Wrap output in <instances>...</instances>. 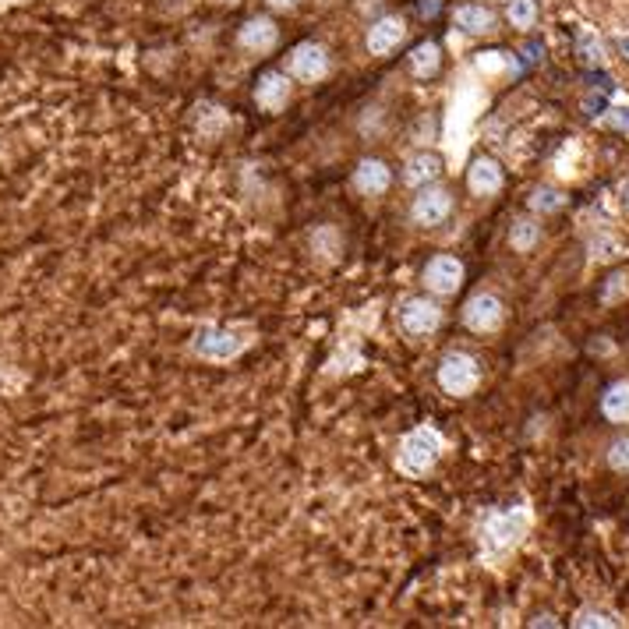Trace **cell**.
<instances>
[{
	"instance_id": "cell-3",
	"label": "cell",
	"mask_w": 629,
	"mask_h": 629,
	"mask_svg": "<svg viewBox=\"0 0 629 629\" xmlns=\"http://www.w3.org/2000/svg\"><path fill=\"white\" fill-rule=\"evenodd\" d=\"M485 103L481 88L477 85H460L457 96H453V106H449V127H446V145H449V156L463 160V149H467V131H470V117L477 114V106Z\"/></svg>"
},
{
	"instance_id": "cell-15",
	"label": "cell",
	"mask_w": 629,
	"mask_h": 629,
	"mask_svg": "<svg viewBox=\"0 0 629 629\" xmlns=\"http://www.w3.org/2000/svg\"><path fill=\"white\" fill-rule=\"evenodd\" d=\"M389 184H393V173H389V167H385L382 160H361L357 170H354V188H357L361 195H368V199L385 195Z\"/></svg>"
},
{
	"instance_id": "cell-31",
	"label": "cell",
	"mask_w": 629,
	"mask_h": 629,
	"mask_svg": "<svg viewBox=\"0 0 629 629\" xmlns=\"http://www.w3.org/2000/svg\"><path fill=\"white\" fill-rule=\"evenodd\" d=\"M619 191H623V206H626V209H629V180H626V184H623V188H619Z\"/></svg>"
},
{
	"instance_id": "cell-16",
	"label": "cell",
	"mask_w": 629,
	"mask_h": 629,
	"mask_svg": "<svg viewBox=\"0 0 629 629\" xmlns=\"http://www.w3.org/2000/svg\"><path fill=\"white\" fill-rule=\"evenodd\" d=\"M453 25L467 36H488V32H495V11L481 7V4H460L453 11Z\"/></svg>"
},
{
	"instance_id": "cell-14",
	"label": "cell",
	"mask_w": 629,
	"mask_h": 629,
	"mask_svg": "<svg viewBox=\"0 0 629 629\" xmlns=\"http://www.w3.org/2000/svg\"><path fill=\"white\" fill-rule=\"evenodd\" d=\"M276 42H280V29H276V22L265 18V14L248 18V22L241 25V32H237V46L248 50V53H269Z\"/></svg>"
},
{
	"instance_id": "cell-26",
	"label": "cell",
	"mask_w": 629,
	"mask_h": 629,
	"mask_svg": "<svg viewBox=\"0 0 629 629\" xmlns=\"http://www.w3.org/2000/svg\"><path fill=\"white\" fill-rule=\"evenodd\" d=\"M580 57H584L587 64H601V60H605V46H601V40H597L590 29H580Z\"/></svg>"
},
{
	"instance_id": "cell-29",
	"label": "cell",
	"mask_w": 629,
	"mask_h": 629,
	"mask_svg": "<svg viewBox=\"0 0 629 629\" xmlns=\"http://www.w3.org/2000/svg\"><path fill=\"white\" fill-rule=\"evenodd\" d=\"M605 121L615 127V131H626L629 134V103H615V106H608V117H605Z\"/></svg>"
},
{
	"instance_id": "cell-1",
	"label": "cell",
	"mask_w": 629,
	"mask_h": 629,
	"mask_svg": "<svg viewBox=\"0 0 629 629\" xmlns=\"http://www.w3.org/2000/svg\"><path fill=\"white\" fill-rule=\"evenodd\" d=\"M531 531V509L527 505H513V509H499V513H488L477 527V541L485 559H503L505 551L520 545Z\"/></svg>"
},
{
	"instance_id": "cell-30",
	"label": "cell",
	"mask_w": 629,
	"mask_h": 629,
	"mask_svg": "<svg viewBox=\"0 0 629 629\" xmlns=\"http://www.w3.org/2000/svg\"><path fill=\"white\" fill-rule=\"evenodd\" d=\"M269 7L273 11H291V7H297V0H269Z\"/></svg>"
},
{
	"instance_id": "cell-17",
	"label": "cell",
	"mask_w": 629,
	"mask_h": 629,
	"mask_svg": "<svg viewBox=\"0 0 629 629\" xmlns=\"http://www.w3.org/2000/svg\"><path fill=\"white\" fill-rule=\"evenodd\" d=\"M601 414L612 424H629V382H612L601 396Z\"/></svg>"
},
{
	"instance_id": "cell-9",
	"label": "cell",
	"mask_w": 629,
	"mask_h": 629,
	"mask_svg": "<svg viewBox=\"0 0 629 629\" xmlns=\"http://www.w3.org/2000/svg\"><path fill=\"white\" fill-rule=\"evenodd\" d=\"M449 212H453V195H449L446 188H439V184H424L418 195H414L411 219H414L418 227H428V230H431V227L446 223Z\"/></svg>"
},
{
	"instance_id": "cell-10",
	"label": "cell",
	"mask_w": 629,
	"mask_h": 629,
	"mask_svg": "<svg viewBox=\"0 0 629 629\" xmlns=\"http://www.w3.org/2000/svg\"><path fill=\"white\" fill-rule=\"evenodd\" d=\"M442 326V308L431 297H411L400 308V329L407 336H431Z\"/></svg>"
},
{
	"instance_id": "cell-19",
	"label": "cell",
	"mask_w": 629,
	"mask_h": 629,
	"mask_svg": "<svg viewBox=\"0 0 629 629\" xmlns=\"http://www.w3.org/2000/svg\"><path fill=\"white\" fill-rule=\"evenodd\" d=\"M538 241H541V223H538V219L520 216V219L509 227V245H513V252H534Z\"/></svg>"
},
{
	"instance_id": "cell-2",
	"label": "cell",
	"mask_w": 629,
	"mask_h": 629,
	"mask_svg": "<svg viewBox=\"0 0 629 629\" xmlns=\"http://www.w3.org/2000/svg\"><path fill=\"white\" fill-rule=\"evenodd\" d=\"M442 449H446L442 431L435 424H418L400 439L396 467H400L403 477H424L428 470H435V463L442 460Z\"/></svg>"
},
{
	"instance_id": "cell-21",
	"label": "cell",
	"mask_w": 629,
	"mask_h": 629,
	"mask_svg": "<svg viewBox=\"0 0 629 629\" xmlns=\"http://www.w3.org/2000/svg\"><path fill=\"white\" fill-rule=\"evenodd\" d=\"M505 18H509V25L520 29V32L534 29V25H538V0H509Z\"/></svg>"
},
{
	"instance_id": "cell-32",
	"label": "cell",
	"mask_w": 629,
	"mask_h": 629,
	"mask_svg": "<svg viewBox=\"0 0 629 629\" xmlns=\"http://www.w3.org/2000/svg\"><path fill=\"white\" fill-rule=\"evenodd\" d=\"M619 46L626 50V57H629V40H626V36H619Z\"/></svg>"
},
{
	"instance_id": "cell-18",
	"label": "cell",
	"mask_w": 629,
	"mask_h": 629,
	"mask_svg": "<svg viewBox=\"0 0 629 629\" xmlns=\"http://www.w3.org/2000/svg\"><path fill=\"white\" fill-rule=\"evenodd\" d=\"M439 170H442V160H439L435 153H418V156L407 160L403 180H407L411 188H424V184H431V180L439 177Z\"/></svg>"
},
{
	"instance_id": "cell-12",
	"label": "cell",
	"mask_w": 629,
	"mask_h": 629,
	"mask_svg": "<svg viewBox=\"0 0 629 629\" xmlns=\"http://www.w3.org/2000/svg\"><path fill=\"white\" fill-rule=\"evenodd\" d=\"M254 103L265 114H280L291 103V75L287 71H265L254 85Z\"/></svg>"
},
{
	"instance_id": "cell-33",
	"label": "cell",
	"mask_w": 629,
	"mask_h": 629,
	"mask_svg": "<svg viewBox=\"0 0 629 629\" xmlns=\"http://www.w3.org/2000/svg\"><path fill=\"white\" fill-rule=\"evenodd\" d=\"M219 4H241V0H219Z\"/></svg>"
},
{
	"instance_id": "cell-24",
	"label": "cell",
	"mask_w": 629,
	"mask_h": 629,
	"mask_svg": "<svg viewBox=\"0 0 629 629\" xmlns=\"http://www.w3.org/2000/svg\"><path fill=\"white\" fill-rule=\"evenodd\" d=\"M573 626H580V629H587V626L615 629V626H619V619H615V615H608V612H601V608H580V612H577V619H573Z\"/></svg>"
},
{
	"instance_id": "cell-13",
	"label": "cell",
	"mask_w": 629,
	"mask_h": 629,
	"mask_svg": "<svg viewBox=\"0 0 629 629\" xmlns=\"http://www.w3.org/2000/svg\"><path fill=\"white\" fill-rule=\"evenodd\" d=\"M407 40V22L403 18H396V14H385V18H378L375 25L368 29V53L372 57H389L400 42Z\"/></svg>"
},
{
	"instance_id": "cell-25",
	"label": "cell",
	"mask_w": 629,
	"mask_h": 629,
	"mask_svg": "<svg viewBox=\"0 0 629 629\" xmlns=\"http://www.w3.org/2000/svg\"><path fill=\"white\" fill-rule=\"evenodd\" d=\"M619 254H623V245L612 234H601V237L590 241V258H597V262H608V258H619Z\"/></svg>"
},
{
	"instance_id": "cell-22",
	"label": "cell",
	"mask_w": 629,
	"mask_h": 629,
	"mask_svg": "<svg viewBox=\"0 0 629 629\" xmlns=\"http://www.w3.org/2000/svg\"><path fill=\"white\" fill-rule=\"evenodd\" d=\"M474 68H477L481 75H505V71H513L516 64H513V57H509L505 50H488V53H477Z\"/></svg>"
},
{
	"instance_id": "cell-8",
	"label": "cell",
	"mask_w": 629,
	"mask_h": 629,
	"mask_svg": "<svg viewBox=\"0 0 629 629\" xmlns=\"http://www.w3.org/2000/svg\"><path fill=\"white\" fill-rule=\"evenodd\" d=\"M421 280H424L428 294L453 297L463 287V262L457 254H435V258H428Z\"/></svg>"
},
{
	"instance_id": "cell-28",
	"label": "cell",
	"mask_w": 629,
	"mask_h": 629,
	"mask_svg": "<svg viewBox=\"0 0 629 629\" xmlns=\"http://www.w3.org/2000/svg\"><path fill=\"white\" fill-rule=\"evenodd\" d=\"M629 294V276L626 273H615V276H608V283H605V291H601V301L605 304H615L619 297Z\"/></svg>"
},
{
	"instance_id": "cell-27",
	"label": "cell",
	"mask_w": 629,
	"mask_h": 629,
	"mask_svg": "<svg viewBox=\"0 0 629 629\" xmlns=\"http://www.w3.org/2000/svg\"><path fill=\"white\" fill-rule=\"evenodd\" d=\"M608 467L619 470V474H629V435L615 439V442L608 446Z\"/></svg>"
},
{
	"instance_id": "cell-11",
	"label": "cell",
	"mask_w": 629,
	"mask_h": 629,
	"mask_svg": "<svg viewBox=\"0 0 629 629\" xmlns=\"http://www.w3.org/2000/svg\"><path fill=\"white\" fill-rule=\"evenodd\" d=\"M503 184H505V173L499 167V160H492V156H477L467 167V188H470L474 199H492V195L503 191Z\"/></svg>"
},
{
	"instance_id": "cell-4",
	"label": "cell",
	"mask_w": 629,
	"mask_h": 629,
	"mask_svg": "<svg viewBox=\"0 0 629 629\" xmlns=\"http://www.w3.org/2000/svg\"><path fill=\"white\" fill-rule=\"evenodd\" d=\"M195 354L202 361H212V365H223V361H234L248 350V336L237 333V329H223V326H202L195 333Z\"/></svg>"
},
{
	"instance_id": "cell-5",
	"label": "cell",
	"mask_w": 629,
	"mask_h": 629,
	"mask_svg": "<svg viewBox=\"0 0 629 629\" xmlns=\"http://www.w3.org/2000/svg\"><path fill=\"white\" fill-rule=\"evenodd\" d=\"M439 389L449 393V396H470L477 385H481V368L470 354L463 350H449L442 361H439Z\"/></svg>"
},
{
	"instance_id": "cell-34",
	"label": "cell",
	"mask_w": 629,
	"mask_h": 629,
	"mask_svg": "<svg viewBox=\"0 0 629 629\" xmlns=\"http://www.w3.org/2000/svg\"><path fill=\"white\" fill-rule=\"evenodd\" d=\"M7 4H14V0H0V7H7Z\"/></svg>"
},
{
	"instance_id": "cell-23",
	"label": "cell",
	"mask_w": 629,
	"mask_h": 629,
	"mask_svg": "<svg viewBox=\"0 0 629 629\" xmlns=\"http://www.w3.org/2000/svg\"><path fill=\"white\" fill-rule=\"evenodd\" d=\"M566 206V195L562 191H555V188H538L534 195H531V209L548 216V212H559Z\"/></svg>"
},
{
	"instance_id": "cell-6",
	"label": "cell",
	"mask_w": 629,
	"mask_h": 629,
	"mask_svg": "<svg viewBox=\"0 0 629 629\" xmlns=\"http://www.w3.org/2000/svg\"><path fill=\"white\" fill-rule=\"evenodd\" d=\"M287 75L294 82H304V85L322 82L329 75V53H326V46L311 40L297 42L294 50H291V57H287Z\"/></svg>"
},
{
	"instance_id": "cell-20",
	"label": "cell",
	"mask_w": 629,
	"mask_h": 629,
	"mask_svg": "<svg viewBox=\"0 0 629 629\" xmlns=\"http://www.w3.org/2000/svg\"><path fill=\"white\" fill-rule=\"evenodd\" d=\"M439 64H442L439 42H418V46H414V53H411V71H414L418 79H431V75L439 71Z\"/></svg>"
},
{
	"instance_id": "cell-7",
	"label": "cell",
	"mask_w": 629,
	"mask_h": 629,
	"mask_svg": "<svg viewBox=\"0 0 629 629\" xmlns=\"http://www.w3.org/2000/svg\"><path fill=\"white\" fill-rule=\"evenodd\" d=\"M503 322H505V308L495 294H485L481 291V294L467 297V304H463V326L470 333H481V336L499 333Z\"/></svg>"
}]
</instances>
